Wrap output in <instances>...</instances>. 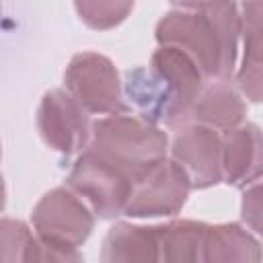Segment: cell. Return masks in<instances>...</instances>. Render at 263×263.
I'll use <instances>...</instances> for the list:
<instances>
[{
	"instance_id": "3",
	"label": "cell",
	"mask_w": 263,
	"mask_h": 263,
	"mask_svg": "<svg viewBox=\"0 0 263 263\" xmlns=\"http://www.w3.org/2000/svg\"><path fill=\"white\" fill-rule=\"evenodd\" d=\"M168 134L136 113L99 117L92 121L88 150L119 168L134 183L142 181L168 158Z\"/></svg>"
},
{
	"instance_id": "17",
	"label": "cell",
	"mask_w": 263,
	"mask_h": 263,
	"mask_svg": "<svg viewBox=\"0 0 263 263\" xmlns=\"http://www.w3.org/2000/svg\"><path fill=\"white\" fill-rule=\"evenodd\" d=\"M31 236H33V228L25 220L4 216L0 222L2 263H23Z\"/></svg>"
},
{
	"instance_id": "2",
	"label": "cell",
	"mask_w": 263,
	"mask_h": 263,
	"mask_svg": "<svg viewBox=\"0 0 263 263\" xmlns=\"http://www.w3.org/2000/svg\"><path fill=\"white\" fill-rule=\"evenodd\" d=\"M205 82L189 55L158 45L148 64L123 74V92L132 113L158 127L179 129L191 123L193 105Z\"/></svg>"
},
{
	"instance_id": "12",
	"label": "cell",
	"mask_w": 263,
	"mask_h": 263,
	"mask_svg": "<svg viewBox=\"0 0 263 263\" xmlns=\"http://www.w3.org/2000/svg\"><path fill=\"white\" fill-rule=\"evenodd\" d=\"M247 111V99L232 80H208L193 105L191 123H199L224 134L245 123Z\"/></svg>"
},
{
	"instance_id": "6",
	"label": "cell",
	"mask_w": 263,
	"mask_h": 263,
	"mask_svg": "<svg viewBox=\"0 0 263 263\" xmlns=\"http://www.w3.org/2000/svg\"><path fill=\"white\" fill-rule=\"evenodd\" d=\"M66 185L88 203L99 220L123 216L136 187L127 175L88 148L70 164Z\"/></svg>"
},
{
	"instance_id": "5",
	"label": "cell",
	"mask_w": 263,
	"mask_h": 263,
	"mask_svg": "<svg viewBox=\"0 0 263 263\" xmlns=\"http://www.w3.org/2000/svg\"><path fill=\"white\" fill-rule=\"evenodd\" d=\"M95 222V212L68 185L45 191L31 212L35 236L64 249H80L92 234Z\"/></svg>"
},
{
	"instance_id": "16",
	"label": "cell",
	"mask_w": 263,
	"mask_h": 263,
	"mask_svg": "<svg viewBox=\"0 0 263 263\" xmlns=\"http://www.w3.org/2000/svg\"><path fill=\"white\" fill-rule=\"evenodd\" d=\"M78 18L95 31H109L121 25L134 10V2H115V0H82L74 2Z\"/></svg>"
},
{
	"instance_id": "10",
	"label": "cell",
	"mask_w": 263,
	"mask_h": 263,
	"mask_svg": "<svg viewBox=\"0 0 263 263\" xmlns=\"http://www.w3.org/2000/svg\"><path fill=\"white\" fill-rule=\"evenodd\" d=\"M224 183L234 189H247L263 179V129L245 121L222 134Z\"/></svg>"
},
{
	"instance_id": "1",
	"label": "cell",
	"mask_w": 263,
	"mask_h": 263,
	"mask_svg": "<svg viewBox=\"0 0 263 263\" xmlns=\"http://www.w3.org/2000/svg\"><path fill=\"white\" fill-rule=\"evenodd\" d=\"M154 39L160 47H175L189 55L205 80H232L238 68L240 4H173L158 18Z\"/></svg>"
},
{
	"instance_id": "15",
	"label": "cell",
	"mask_w": 263,
	"mask_h": 263,
	"mask_svg": "<svg viewBox=\"0 0 263 263\" xmlns=\"http://www.w3.org/2000/svg\"><path fill=\"white\" fill-rule=\"evenodd\" d=\"M242 66H263V0L240 4Z\"/></svg>"
},
{
	"instance_id": "20",
	"label": "cell",
	"mask_w": 263,
	"mask_h": 263,
	"mask_svg": "<svg viewBox=\"0 0 263 263\" xmlns=\"http://www.w3.org/2000/svg\"><path fill=\"white\" fill-rule=\"evenodd\" d=\"M232 82L240 95L251 103H263V66H242L238 64Z\"/></svg>"
},
{
	"instance_id": "19",
	"label": "cell",
	"mask_w": 263,
	"mask_h": 263,
	"mask_svg": "<svg viewBox=\"0 0 263 263\" xmlns=\"http://www.w3.org/2000/svg\"><path fill=\"white\" fill-rule=\"evenodd\" d=\"M240 220L259 238H263V179L242 189Z\"/></svg>"
},
{
	"instance_id": "8",
	"label": "cell",
	"mask_w": 263,
	"mask_h": 263,
	"mask_svg": "<svg viewBox=\"0 0 263 263\" xmlns=\"http://www.w3.org/2000/svg\"><path fill=\"white\" fill-rule=\"evenodd\" d=\"M168 158L183 168L197 191L224 183L222 134L212 127L199 123L179 127L171 140Z\"/></svg>"
},
{
	"instance_id": "4",
	"label": "cell",
	"mask_w": 263,
	"mask_h": 263,
	"mask_svg": "<svg viewBox=\"0 0 263 263\" xmlns=\"http://www.w3.org/2000/svg\"><path fill=\"white\" fill-rule=\"evenodd\" d=\"M64 88L88 115L132 113L123 92V78L105 53L92 49L74 53L64 70Z\"/></svg>"
},
{
	"instance_id": "9",
	"label": "cell",
	"mask_w": 263,
	"mask_h": 263,
	"mask_svg": "<svg viewBox=\"0 0 263 263\" xmlns=\"http://www.w3.org/2000/svg\"><path fill=\"white\" fill-rule=\"evenodd\" d=\"M191 191L193 187L189 177L177 162L166 158L136 183L123 216L136 220L173 218L183 210Z\"/></svg>"
},
{
	"instance_id": "11",
	"label": "cell",
	"mask_w": 263,
	"mask_h": 263,
	"mask_svg": "<svg viewBox=\"0 0 263 263\" xmlns=\"http://www.w3.org/2000/svg\"><path fill=\"white\" fill-rule=\"evenodd\" d=\"M101 263H160V224L115 222L103 238Z\"/></svg>"
},
{
	"instance_id": "13",
	"label": "cell",
	"mask_w": 263,
	"mask_h": 263,
	"mask_svg": "<svg viewBox=\"0 0 263 263\" xmlns=\"http://www.w3.org/2000/svg\"><path fill=\"white\" fill-rule=\"evenodd\" d=\"M205 257L208 263H263V245L238 222L210 224Z\"/></svg>"
},
{
	"instance_id": "7",
	"label": "cell",
	"mask_w": 263,
	"mask_h": 263,
	"mask_svg": "<svg viewBox=\"0 0 263 263\" xmlns=\"http://www.w3.org/2000/svg\"><path fill=\"white\" fill-rule=\"evenodd\" d=\"M35 125L43 144L66 162L78 158L90 144V115L66 88H51L41 97Z\"/></svg>"
},
{
	"instance_id": "18",
	"label": "cell",
	"mask_w": 263,
	"mask_h": 263,
	"mask_svg": "<svg viewBox=\"0 0 263 263\" xmlns=\"http://www.w3.org/2000/svg\"><path fill=\"white\" fill-rule=\"evenodd\" d=\"M23 263H84V257L78 249H64V247H55L49 245L41 238L31 236Z\"/></svg>"
},
{
	"instance_id": "14",
	"label": "cell",
	"mask_w": 263,
	"mask_h": 263,
	"mask_svg": "<svg viewBox=\"0 0 263 263\" xmlns=\"http://www.w3.org/2000/svg\"><path fill=\"white\" fill-rule=\"evenodd\" d=\"M208 222L191 218L160 224V263H208Z\"/></svg>"
}]
</instances>
